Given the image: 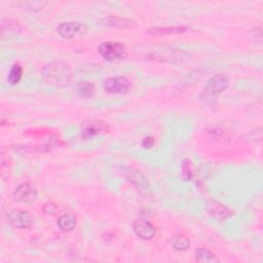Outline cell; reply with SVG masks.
<instances>
[{"label": "cell", "mask_w": 263, "mask_h": 263, "mask_svg": "<svg viewBox=\"0 0 263 263\" xmlns=\"http://www.w3.org/2000/svg\"><path fill=\"white\" fill-rule=\"evenodd\" d=\"M41 76L49 85L55 87H65L71 82L72 71L67 63L62 61H53L43 67Z\"/></svg>", "instance_id": "6da1fadb"}, {"label": "cell", "mask_w": 263, "mask_h": 263, "mask_svg": "<svg viewBox=\"0 0 263 263\" xmlns=\"http://www.w3.org/2000/svg\"><path fill=\"white\" fill-rule=\"evenodd\" d=\"M229 86V78L224 74H216L210 77L200 93V99L208 105H214L217 97Z\"/></svg>", "instance_id": "7a4b0ae2"}, {"label": "cell", "mask_w": 263, "mask_h": 263, "mask_svg": "<svg viewBox=\"0 0 263 263\" xmlns=\"http://www.w3.org/2000/svg\"><path fill=\"white\" fill-rule=\"evenodd\" d=\"M98 52L109 62L122 60L126 57V47L119 42L105 41L98 46Z\"/></svg>", "instance_id": "3957f363"}, {"label": "cell", "mask_w": 263, "mask_h": 263, "mask_svg": "<svg viewBox=\"0 0 263 263\" xmlns=\"http://www.w3.org/2000/svg\"><path fill=\"white\" fill-rule=\"evenodd\" d=\"M120 174L124 179H126L128 182L133 183L139 189L146 191V192L151 191V186H150L149 180L139 170H137L135 167H130V166H122V167H120Z\"/></svg>", "instance_id": "277c9868"}, {"label": "cell", "mask_w": 263, "mask_h": 263, "mask_svg": "<svg viewBox=\"0 0 263 263\" xmlns=\"http://www.w3.org/2000/svg\"><path fill=\"white\" fill-rule=\"evenodd\" d=\"M103 88L112 95L126 93L130 89V81L125 76H112L104 80Z\"/></svg>", "instance_id": "5b68a950"}, {"label": "cell", "mask_w": 263, "mask_h": 263, "mask_svg": "<svg viewBox=\"0 0 263 263\" xmlns=\"http://www.w3.org/2000/svg\"><path fill=\"white\" fill-rule=\"evenodd\" d=\"M12 196L13 199L20 203H33L37 199L38 192L34 185L25 182L14 189Z\"/></svg>", "instance_id": "8992f818"}, {"label": "cell", "mask_w": 263, "mask_h": 263, "mask_svg": "<svg viewBox=\"0 0 263 263\" xmlns=\"http://www.w3.org/2000/svg\"><path fill=\"white\" fill-rule=\"evenodd\" d=\"M108 130H109L108 124L98 119L86 120L81 125V136L84 139H91L96 136L107 133Z\"/></svg>", "instance_id": "52a82bcc"}, {"label": "cell", "mask_w": 263, "mask_h": 263, "mask_svg": "<svg viewBox=\"0 0 263 263\" xmlns=\"http://www.w3.org/2000/svg\"><path fill=\"white\" fill-rule=\"evenodd\" d=\"M152 57L155 60L171 63H183L190 59V54L188 52L179 49H159L156 53H153Z\"/></svg>", "instance_id": "ba28073f"}, {"label": "cell", "mask_w": 263, "mask_h": 263, "mask_svg": "<svg viewBox=\"0 0 263 263\" xmlns=\"http://www.w3.org/2000/svg\"><path fill=\"white\" fill-rule=\"evenodd\" d=\"M8 223L17 229H26L32 225V217L31 215L24 210H12L7 216Z\"/></svg>", "instance_id": "9c48e42d"}, {"label": "cell", "mask_w": 263, "mask_h": 263, "mask_svg": "<svg viewBox=\"0 0 263 263\" xmlns=\"http://www.w3.org/2000/svg\"><path fill=\"white\" fill-rule=\"evenodd\" d=\"M133 229L135 234L144 240L152 239L156 233L154 225L146 219H137L133 223Z\"/></svg>", "instance_id": "30bf717a"}, {"label": "cell", "mask_w": 263, "mask_h": 263, "mask_svg": "<svg viewBox=\"0 0 263 263\" xmlns=\"http://www.w3.org/2000/svg\"><path fill=\"white\" fill-rule=\"evenodd\" d=\"M205 210L211 217L219 221L226 220L231 216V211L217 200H208L205 203Z\"/></svg>", "instance_id": "8fae6325"}, {"label": "cell", "mask_w": 263, "mask_h": 263, "mask_svg": "<svg viewBox=\"0 0 263 263\" xmlns=\"http://www.w3.org/2000/svg\"><path fill=\"white\" fill-rule=\"evenodd\" d=\"M82 28H83L82 24L78 22L69 21V22L61 23L57 28V32L61 37L65 39H69L79 34L82 31Z\"/></svg>", "instance_id": "7c38bea8"}, {"label": "cell", "mask_w": 263, "mask_h": 263, "mask_svg": "<svg viewBox=\"0 0 263 263\" xmlns=\"http://www.w3.org/2000/svg\"><path fill=\"white\" fill-rule=\"evenodd\" d=\"M103 23L106 26L115 29H130L135 25L133 21L119 15H107L103 18Z\"/></svg>", "instance_id": "4fadbf2b"}, {"label": "cell", "mask_w": 263, "mask_h": 263, "mask_svg": "<svg viewBox=\"0 0 263 263\" xmlns=\"http://www.w3.org/2000/svg\"><path fill=\"white\" fill-rule=\"evenodd\" d=\"M187 27L185 26H170V27H157L151 28L147 33L152 35H178L183 34L187 31Z\"/></svg>", "instance_id": "5bb4252c"}, {"label": "cell", "mask_w": 263, "mask_h": 263, "mask_svg": "<svg viewBox=\"0 0 263 263\" xmlns=\"http://www.w3.org/2000/svg\"><path fill=\"white\" fill-rule=\"evenodd\" d=\"M77 223V218L72 214H63L58 218V227L64 232L72 231Z\"/></svg>", "instance_id": "9a60e30c"}, {"label": "cell", "mask_w": 263, "mask_h": 263, "mask_svg": "<svg viewBox=\"0 0 263 263\" xmlns=\"http://www.w3.org/2000/svg\"><path fill=\"white\" fill-rule=\"evenodd\" d=\"M21 32V25L12 20V18H7V20H3L2 24H1V34L4 37L5 35L10 37V36H14L16 34H18Z\"/></svg>", "instance_id": "2e32d148"}, {"label": "cell", "mask_w": 263, "mask_h": 263, "mask_svg": "<svg viewBox=\"0 0 263 263\" xmlns=\"http://www.w3.org/2000/svg\"><path fill=\"white\" fill-rule=\"evenodd\" d=\"M76 93L81 99H90L95 95V86L89 81H79L76 85Z\"/></svg>", "instance_id": "e0dca14e"}, {"label": "cell", "mask_w": 263, "mask_h": 263, "mask_svg": "<svg viewBox=\"0 0 263 263\" xmlns=\"http://www.w3.org/2000/svg\"><path fill=\"white\" fill-rule=\"evenodd\" d=\"M171 246L173 247L174 250L178 252H183L189 249L190 247V240L187 236L184 234H176L171 238Z\"/></svg>", "instance_id": "ac0fdd59"}, {"label": "cell", "mask_w": 263, "mask_h": 263, "mask_svg": "<svg viewBox=\"0 0 263 263\" xmlns=\"http://www.w3.org/2000/svg\"><path fill=\"white\" fill-rule=\"evenodd\" d=\"M195 258L198 262H219L220 259L210 250L204 248H199L195 251Z\"/></svg>", "instance_id": "d6986e66"}, {"label": "cell", "mask_w": 263, "mask_h": 263, "mask_svg": "<svg viewBox=\"0 0 263 263\" xmlns=\"http://www.w3.org/2000/svg\"><path fill=\"white\" fill-rule=\"evenodd\" d=\"M23 76V68L20 64H13L11 68L9 69L8 75H7V81L9 84L14 85L17 84Z\"/></svg>", "instance_id": "ffe728a7"}, {"label": "cell", "mask_w": 263, "mask_h": 263, "mask_svg": "<svg viewBox=\"0 0 263 263\" xmlns=\"http://www.w3.org/2000/svg\"><path fill=\"white\" fill-rule=\"evenodd\" d=\"M24 7V9L26 10H30V11H39L43 8V6L45 5V2H40V1H25L21 3Z\"/></svg>", "instance_id": "44dd1931"}, {"label": "cell", "mask_w": 263, "mask_h": 263, "mask_svg": "<svg viewBox=\"0 0 263 263\" xmlns=\"http://www.w3.org/2000/svg\"><path fill=\"white\" fill-rule=\"evenodd\" d=\"M182 173H183V178L185 180H190L192 178L193 172H192V167H191L189 160L184 161L183 166H182Z\"/></svg>", "instance_id": "7402d4cb"}, {"label": "cell", "mask_w": 263, "mask_h": 263, "mask_svg": "<svg viewBox=\"0 0 263 263\" xmlns=\"http://www.w3.org/2000/svg\"><path fill=\"white\" fill-rule=\"evenodd\" d=\"M42 211L44 214L46 215H53L55 214V212L58 211V206L55 203H53L52 201H47L43 204L42 206Z\"/></svg>", "instance_id": "603a6c76"}, {"label": "cell", "mask_w": 263, "mask_h": 263, "mask_svg": "<svg viewBox=\"0 0 263 263\" xmlns=\"http://www.w3.org/2000/svg\"><path fill=\"white\" fill-rule=\"evenodd\" d=\"M154 145V138L151 137V136H147L143 139L142 141V146L145 148V149H150L152 148Z\"/></svg>", "instance_id": "cb8c5ba5"}]
</instances>
